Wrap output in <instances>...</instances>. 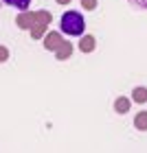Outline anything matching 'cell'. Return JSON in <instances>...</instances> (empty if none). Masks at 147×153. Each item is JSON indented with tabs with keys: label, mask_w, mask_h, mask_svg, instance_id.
Returning <instances> with one entry per match:
<instances>
[{
	"label": "cell",
	"mask_w": 147,
	"mask_h": 153,
	"mask_svg": "<svg viewBox=\"0 0 147 153\" xmlns=\"http://www.w3.org/2000/svg\"><path fill=\"white\" fill-rule=\"evenodd\" d=\"M59 26H62V33H66V35L70 37H79L83 35V31H86V20L79 11H66L64 16L59 20Z\"/></svg>",
	"instance_id": "6da1fadb"
},
{
	"label": "cell",
	"mask_w": 147,
	"mask_h": 153,
	"mask_svg": "<svg viewBox=\"0 0 147 153\" xmlns=\"http://www.w3.org/2000/svg\"><path fill=\"white\" fill-rule=\"evenodd\" d=\"M64 37H62V33H57V31H51V33H46V35H44V42H42V44H44V48H46V51H57V48L62 46V44H64Z\"/></svg>",
	"instance_id": "7a4b0ae2"
},
{
	"label": "cell",
	"mask_w": 147,
	"mask_h": 153,
	"mask_svg": "<svg viewBox=\"0 0 147 153\" xmlns=\"http://www.w3.org/2000/svg\"><path fill=\"white\" fill-rule=\"evenodd\" d=\"M16 24H18V26H20L22 31H29L31 26L35 24V18H33V11H29V9H26V11H20V13H18V18H16Z\"/></svg>",
	"instance_id": "3957f363"
},
{
	"label": "cell",
	"mask_w": 147,
	"mask_h": 153,
	"mask_svg": "<svg viewBox=\"0 0 147 153\" xmlns=\"http://www.w3.org/2000/svg\"><path fill=\"white\" fill-rule=\"evenodd\" d=\"M132 107V99L130 96H118L114 101V114H128Z\"/></svg>",
	"instance_id": "277c9868"
},
{
	"label": "cell",
	"mask_w": 147,
	"mask_h": 153,
	"mask_svg": "<svg viewBox=\"0 0 147 153\" xmlns=\"http://www.w3.org/2000/svg\"><path fill=\"white\" fill-rule=\"evenodd\" d=\"M97 46V39L92 35H79V51L81 53H92Z\"/></svg>",
	"instance_id": "5b68a950"
},
{
	"label": "cell",
	"mask_w": 147,
	"mask_h": 153,
	"mask_svg": "<svg viewBox=\"0 0 147 153\" xmlns=\"http://www.w3.org/2000/svg\"><path fill=\"white\" fill-rule=\"evenodd\" d=\"M70 55H73V44H70V42H64V44L55 51V57H57L59 61H66Z\"/></svg>",
	"instance_id": "8992f818"
},
{
	"label": "cell",
	"mask_w": 147,
	"mask_h": 153,
	"mask_svg": "<svg viewBox=\"0 0 147 153\" xmlns=\"http://www.w3.org/2000/svg\"><path fill=\"white\" fill-rule=\"evenodd\" d=\"M33 18H35V24H44V26H48L51 24V20H53V16L48 11H33Z\"/></svg>",
	"instance_id": "52a82bcc"
},
{
	"label": "cell",
	"mask_w": 147,
	"mask_h": 153,
	"mask_svg": "<svg viewBox=\"0 0 147 153\" xmlns=\"http://www.w3.org/2000/svg\"><path fill=\"white\" fill-rule=\"evenodd\" d=\"M132 101L134 103H147V88H143V85L134 88L132 90Z\"/></svg>",
	"instance_id": "ba28073f"
},
{
	"label": "cell",
	"mask_w": 147,
	"mask_h": 153,
	"mask_svg": "<svg viewBox=\"0 0 147 153\" xmlns=\"http://www.w3.org/2000/svg\"><path fill=\"white\" fill-rule=\"evenodd\" d=\"M7 7H13V9H20V11H26L31 7V0H2Z\"/></svg>",
	"instance_id": "9c48e42d"
},
{
	"label": "cell",
	"mask_w": 147,
	"mask_h": 153,
	"mask_svg": "<svg viewBox=\"0 0 147 153\" xmlns=\"http://www.w3.org/2000/svg\"><path fill=\"white\" fill-rule=\"evenodd\" d=\"M134 127L138 131H147V112H138L134 116Z\"/></svg>",
	"instance_id": "30bf717a"
},
{
	"label": "cell",
	"mask_w": 147,
	"mask_h": 153,
	"mask_svg": "<svg viewBox=\"0 0 147 153\" xmlns=\"http://www.w3.org/2000/svg\"><path fill=\"white\" fill-rule=\"evenodd\" d=\"M29 31H31V37L33 39H42V37H44V33H46V26L44 24H33Z\"/></svg>",
	"instance_id": "8fae6325"
},
{
	"label": "cell",
	"mask_w": 147,
	"mask_h": 153,
	"mask_svg": "<svg viewBox=\"0 0 147 153\" xmlns=\"http://www.w3.org/2000/svg\"><path fill=\"white\" fill-rule=\"evenodd\" d=\"M4 61H9V48L0 44V64H4Z\"/></svg>",
	"instance_id": "7c38bea8"
},
{
	"label": "cell",
	"mask_w": 147,
	"mask_h": 153,
	"mask_svg": "<svg viewBox=\"0 0 147 153\" xmlns=\"http://www.w3.org/2000/svg\"><path fill=\"white\" fill-rule=\"evenodd\" d=\"M97 4H99L97 0H81V7H83V9H88V11H94Z\"/></svg>",
	"instance_id": "4fadbf2b"
},
{
	"label": "cell",
	"mask_w": 147,
	"mask_h": 153,
	"mask_svg": "<svg viewBox=\"0 0 147 153\" xmlns=\"http://www.w3.org/2000/svg\"><path fill=\"white\" fill-rule=\"evenodd\" d=\"M134 7H138V9H147V0H130Z\"/></svg>",
	"instance_id": "5bb4252c"
},
{
	"label": "cell",
	"mask_w": 147,
	"mask_h": 153,
	"mask_svg": "<svg viewBox=\"0 0 147 153\" xmlns=\"http://www.w3.org/2000/svg\"><path fill=\"white\" fill-rule=\"evenodd\" d=\"M55 2H57V4H68L70 0H55Z\"/></svg>",
	"instance_id": "9a60e30c"
}]
</instances>
